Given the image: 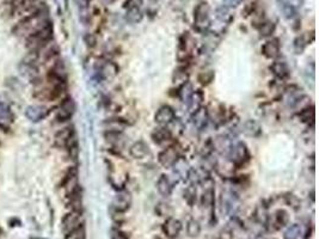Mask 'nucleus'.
<instances>
[{
	"instance_id": "obj_17",
	"label": "nucleus",
	"mask_w": 319,
	"mask_h": 239,
	"mask_svg": "<svg viewBox=\"0 0 319 239\" xmlns=\"http://www.w3.org/2000/svg\"><path fill=\"white\" fill-rule=\"evenodd\" d=\"M271 69L278 78H282V79H285L289 75V67L283 61H277V62L272 63Z\"/></svg>"
},
{
	"instance_id": "obj_26",
	"label": "nucleus",
	"mask_w": 319,
	"mask_h": 239,
	"mask_svg": "<svg viewBox=\"0 0 319 239\" xmlns=\"http://www.w3.org/2000/svg\"><path fill=\"white\" fill-rule=\"evenodd\" d=\"M216 17L221 20V22H230V20L232 19V14L230 12V8L222 5L221 7H219L216 10Z\"/></svg>"
},
{
	"instance_id": "obj_1",
	"label": "nucleus",
	"mask_w": 319,
	"mask_h": 239,
	"mask_svg": "<svg viewBox=\"0 0 319 239\" xmlns=\"http://www.w3.org/2000/svg\"><path fill=\"white\" fill-rule=\"evenodd\" d=\"M47 27H48V19L47 17H46V14L35 12L31 14V16H29L28 18H25L21 24L18 25V33H21L19 35L25 34V35H29V36H31V35L39 33V31H41L42 29Z\"/></svg>"
},
{
	"instance_id": "obj_21",
	"label": "nucleus",
	"mask_w": 319,
	"mask_h": 239,
	"mask_svg": "<svg viewBox=\"0 0 319 239\" xmlns=\"http://www.w3.org/2000/svg\"><path fill=\"white\" fill-rule=\"evenodd\" d=\"M73 135L74 134H73V130H72V128H65V129L61 130V132L56 135L57 144H59L60 146H66L67 142L71 140V138Z\"/></svg>"
},
{
	"instance_id": "obj_14",
	"label": "nucleus",
	"mask_w": 319,
	"mask_h": 239,
	"mask_svg": "<svg viewBox=\"0 0 319 239\" xmlns=\"http://www.w3.org/2000/svg\"><path fill=\"white\" fill-rule=\"evenodd\" d=\"M263 51V54L266 55V58H276L278 53H280V45H278V41L277 40H271V41H268V42H266V45L263 46L262 48Z\"/></svg>"
},
{
	"instance_id": "obj_40",
	"label": "nucleus",
	"mask_w": 319,
	"mask_h": 239,
	"mask_svg": "<svg viewBox=\"0 0 319 239\" xmlns=\"http://www.w3.org/2000/svg\"><path fill=\"white\" fill-rule=\"evenodd\" d=\"M0 233H1V231H0Z\"/></svg>"
},
{
	"instance_id": "obj_36",
	"label": "nucleus",
	"mask_w": 319,
	"mask_h": 239,
	"mask_svg": "<svg viewBox=\"0 0 319 239\" xmlns=\"http://www.w3.org/2000/svg\"><path fill=\"white\" fill-rule=\"evenodd\" d=\"M222 1H224V6L230 8V7L238 6L240 2V0H222Z\"/></svg>"
},
{
	"instance_id": "obj_32",
	"label": "nucleus",
	"mask_w": 319,
	"mask_h": 239,
	"mask_svg": "<svg viewBox=\"0 0 319 239\" xmlns=\"http://www.w3.org/2000/svg\"><path fill=\"white\" fill-rule=\"evenodd\" d=\"M305 46H306V41L304 40V36L298 37V39L294 41V49L295 52H297V54H300L301 52L304 51V48H305Z\"/></svg>"
},
{
	"instance_id": "obj_18",
	"label": "nucleus",
	"mask_w": 319,
	"mask_h": 239,
	"mask_svg": "<svg viewBox=\"0 0 319 239\" xmlns=\"http://www.w3.org/2000/svg\"><path fill=\"white\" fill-rule=\"evenodd\" d=\"M152 138L157 144H161V142L166 141V140L171 138V133L166 128H158V129H156L155 132L152 133Z\"/></svg>"
},
{
	"instance_id": "obj_25",
	"label": "nucleus",
	"mask_w": 319,
	"mask_h": 239,
	"mask_svg": "<svg viewBox=\"0 0 319 239\" xmlns=\"http://www.w3.org/2000/svg\"><path fill=\"white\" fill-rule=\"evenodd\" d=\"M214 205V190L213 188H206L204 195H202V206L206 208H211Z\"/></svg>"
},
{
	"instance_id": "obj_19",
	"label": "nucleus",
	"mask_w": 319,
	"mask_h": 239,
	"mask_svg": "<svg viewBox=\"0 0 319 239\" xmlns=\"http://www.w3.org/2000/svg\"><path fill=\"white\" fill-rule=\"evenodd\" d=\"M187 233L188 236L191 238L199 237L200 233H201V225L200 223L195 219H190L187 224Z\"/></svg>"
},
{
	"instance_id": "obj_39",
	"label": "nucleus",
	"mask_w": 319,
	"mask_h": 239,
	"mask_svg": "<svg viewBox=\"0 0 319 239\" xmlns=\"http://www.w3.org/2000/svg\"><path fill=\"white\" fill-rule=\"evenodd\" d=\"M153 1H157V0H153Z\"/></svg>"
},
{
	"instance_id": "obj_33",
	"label": "nucleus",
	"mask_w": 319,
	"mask_h": 239,
	"mask_svg": "<svg viewBox=\"0 0 319 239\" xmlns=\"http://www.w3.org/2000/svg\"><path fill=\"white\" fill-rule=\"evenodd\" d=\"M110 238L111 239H129L128 236H127L124 232L120 231V230H112Z\"/></svg>"
},
{
	"instance_id": "obj_3",
	"label": "nucleus",
	"mask_w": 319,
	"mask_h": 239,
	"mask_svg": "<svg viewBox=\"0 0 319 239\" xmlns=\"http://www.w3.org/2000/svg\"><path fill=\"white\" fill-rule=\"evenodd\" d=\"M82 227V221H80V213L78 211L71 212L69 214L66 215L62 219L61 229L62 232L65 233L67 237L74 233L77 230H79Z\"/></svg>"
},
{
	"instance_id": "obj_10",
	"label": "nucleus",
	"mask_w": 319,
	"mask_h": 239,
	"mask_svg": "<svg viewBox=\"0 0 319 239\" xmlns=\"http://www.w3.org/2000/svg\"><path fill=\"white\" fill-rule=\"evenodd\" d=\"M155 119L157 123L161 124V126H166V124L171 123L175 120V112L171 107L164 106L157 112Z\"/></svg>"
},
{
	"instance_id": "obj_35",
	"label": "nucleus",
	"mask_w": 319,
	"mask_h": 239,
	"mask_svg": "<svg viewBox=\"0 0 319 239\" xmlns=\"http://www.w3.org/2000/svg\"><path fill=\"white\" fill-rule=\"evenodd\" d=\"M69 237H72V239H86L85 231H84L83 227H80V229L77 230L74 233H72Z\"/></svg>"
},
{
	"instance_id": "obj_2",
	"label": "nucleus",
	"mask_w": 319,
	"mask_h": 239,
	"mask_svg": "<svg viewBox=\"0 0 319 239\" xmlns=\"http://www.w3.org/2000/svg\"><path fill=\"white\" fill-rule=\"evenodd\" d=\"M194 20L195 25L199 30L204 31L210 27L211 17H210V6L207 2H201L194 10Z\"/></svg>"
},
{
	"instance_id": "obj_20",
	"label": "nucleus",
	"mask_w": 319,
	"mask_h": 239,
	"mask_svg": "<svg viewBox=\"0 0 319 239\" xmlns=\"http://www.w3.org/2000/svg\"><path fill=\"white\" fill-rule=\"evenodd\" d=\"M289 221V217H288V213L286 211H283V209H280V211L276 212V214H275V230L277 229H281V227L286 226L287 224H288Z\"/></svg>"
},
{
	"instance_id": "obj_15",
	"label": "nucleus",
	"mask_w": 319,
	"mask_h": 239,
	"mask_svg": "<svg viewBox=\"0 0 319 239\" xmlns=\"http://www.w3.org/2000/svg\"><path fill=\"white\" fill-rule=\"evenodd\" d=\"M207 120H208V115H207V110L205 108H200L199 110H196L194 113L193 116V123L194 126L199 129H202V128L206 127L207 124Z\"/></svg>"
},
{
	"instance_id": "obj_34",
	"label": "nucleus",
	"mask_w": 319,
	"mask_h": 239,
	"mask_svg": "<svg viewBox=\"0 0 319 239\" xmlns=\"http://www.w3.org/2000/svg\"><path fill=\"white\" fill-rule=\"evenodd\" d=\"M217 239H233V232H232L228 227H226V229H224L219 233Z\"/></svg>"
},
{
	"instance_id": "obj_5",
	"label": "nucleus",
	"mask_w": 319,
	"mask_h": 239,
	"mask_svg": "<svg viewBox=\"0 0 319 239\" xmlns=\"http://www.w3.org/2000/svg\"><path fill=\"white\" fill-rule=\"evenodd\" d=\"M227 157L228 159L231 160L232 163H236V164H239V163H243V160L246 159L248 157V150H246V146L243 142H236V144L232 145L227 151Z\"/></svg>"
},
{
	"instance_id": "obj_23",
	"label": "nucleus",
	"mask_w": 319,
	"mask_h": 239,
	"mask_svg": "<svg viewBox=\"0 0 319 239\" xmlns=\"http://www.w3.org/2000/svg\"><path fill=\"white\" fill-rule=\"evenodd\" d=\"M201 103H202V95L200 92H195L193 93V96L190 97L189 102H188V106H189L190 112L195 113L196 110H199L201 108Z\"/></svg>"
},
{
	"instance_id": "obj_8",
	"label": "nucleus",
	"mask_w": 319,
	"mask_h": 239,
	"mask_svg": "<svg viewBox=\"0 0 319 239\" xmlns=\"http://www.w3.org/2000/svg\"><path fill=\"white\" fill-rule=\"evenodd\" d=\"M182 223L178 219H175V218H169L163 225V231L166 237L170 239H175L179 236V233L182 231Z\"/></svg>"
},
{
	"instance_id": "obj_22",
	"label": "nucleus",
	"mask_w": 319,
	"mask_h": 239,
	"mask_svg": "<svg viewBox=\"0 0 319 239\" xmlns=\"http://www.w3.org/2000/svg\"><path fill=\"white\" fill-rule=\"evenodd\" d=\"M127 19L132 23H138L143 19V12H141L140 7H129L127 8Z\"/></svg>"
},
{
	"instance_id": "obj_37",
	"label": "nucleus",
	"mask_w": 319,
	"mask_h": 239,
	"mask_svg": "<svg viewBox=\"0 0 319 239\" xmlns=\"http://www.w3.org/2000/svg\"><path fill=\"white\" fill-rule=\"evenodd\" d=\"M31 239H45V238H37V237H34V238H31Z\"/></svg>"
},
{
	"instance_id": "obj_38",
	"label": "nucleus",
	"mask_w": 319,
	"mask_h": 239,
	"mask_svg": "<svg viewBox=\"0 0 319 239\" xmlns=\"http://www.w3.org/2000/svg\"><path fill=\"white\" fill-rule=\"evenodd\" d=\"M153 239H160L159 237H156V238H153Z\"/></svg>"
},
{
	"instance_id": "obj_11",
	"label": "nucleus",
	"mask_w": 319,
	"mask_h": 239,
	"mask_svg": "<svg viewBox=\"0 0 319 239\" xmlns=\"http://www.w3.org/2000/svg\"><path fill=\"white\" fill-rule=\"evenodd\" d=\"M178 158V152H177L175 147L165 148L163 152L159 154V162H160V164L165 166V168H171V166H173V164H175Z\"/></svg>"
},
{
	"instance_id": "obj_4",
	"label": "nucleus",
	"mask_w": 319,
	"mask_h": 239,
	"mask_svg": "<svg viewBox=\"0 0 319 239\" xmlns=\"http://www.w3.org/2000/svg\"><path fill=\"white\" fill-rule=\"evenodd\" d=\"M221 213L225 215H231L234 213L238 205L237 195L231 190H225L221 194Z\"/></svg>"
},
{
	"instance_id": "obj_13",
	"label": "nucleus",
	"mask_w": 319,
	"mask_h": 239,
	"mask_svg": "<svg viewBox=\"0 0 319 239\" xmlns=\"http://www.w3.org/2000/svg\"><path fill=\"white\" fill-rule=\"evenodd\" d=\"M149 153V146H147L144 141L135 142V144L130 147V154H132V157H134L135 159H143Z\"/></svg>"
},
{
	"instance_id": "obj_12",
	"label": "nucleus",
	"mask_w": 319,
	"mask_h": 239,
	"mask_svg": "<svg viewBox=\"0 0 319 239\" xmlns=\"http://www.w3.org/2000/svg\"><path fill=\"white\" fill-rule=\"evenodd\" d=\"M157 189H158L159 194L161 196H170L171 193H172V183H171L169 177L165 176V175H161L160 179L157 182Z\"/></svg>"
},
{
	"instance_id": "obj_7",
	"label": "nucleus",
	"mask_w": 319,
	"mask_h": 239,
	"mask_svg": "<svg viewBox=\"0 0 319 239\" xmlns=\"http://www.w3.org/2000/svg\"><path fill=\"white\" fill-rule=\"evenodd\" d=\"M130 203H132V196L127 191L117 194L112 201V208L117 213H124L129 209Z\"/></svg>"
},
{
	"instance_id": "obj_24",
	"label": "nucleus",
	"mask_w": 319,
	"mask_h": 239,
	"mask_svg": "<svg viewBox=\"0 0 319 239\" xmlns=\"http://www.w3.org/2000/svg\"><path fill=\"white\" fill-rule=\"evenodd\" d=\"M243 132H244L246 135L257 136L258 134L261 133V128H260V126H258V123H256L255 121H248V122H245Z\"/></svg>"
},
{
	"instance_id": "obj_27",
	"label": "nucleus",
	"mask_w": 319,
	"mask_h": 239,
	"mask_svg": "<svg viewBox=\"0 0 319 239\" xmlns=\"http://www.w3.org/2000/svg\"><path fill=\"white\" fill-rule=\"evenodd\" d=\"M193 87H191L190 84H184V86L182 87V91H181V98L182 101L184 102V103H188L190 100V97L193 96Z\"/></svg>"
},
{
	"instance_id": "obj_29",
	"label": "nucleus",
	"mask_w": 319,
	"mask_h": 239,
	"mask_svg": "<svg viewBox=\"0 0 319 239\" xmlns=\"http://www.w3.org/2000/svg\"><path fill=\"white\" fill-rule=\"evenodd\" d=\"M11 118V110L7 107L6 103H4L0 100V119L1 120H8Z\"/></svg>"
},
{
	"instance_id": "obj_6",
	"label": "nucleus",
	"mask_w": 319,
	"mask_h": 239,
	"mask_svg": "<svg viewBox=\"0 0 319 239\" xmlns=\"http://www.w3.org/2000/svg\"><path fill=\"white\" fill-rule=\"evenodd\" d=\"M75 112V103L72 98H67L60 104L59 109L56 112V119L59 121H67L73 116Z\"/></svg>"
},
{
	"instance_id": "obj_9",
	"label": "nucleus",
	"mask_w": 319,
	"mask_h": 239,
	"mask_svg": "<svg viewBox=\"0 0 319 239\" xmlns=\"http://www.w3.org/2000/svg\"><path fill=\"white\" fill-rule=\"evenodd\" d=\"M48 109L43 106H29L25 109V118L31 122L42 121L48 115Z\"/></svg>"
},
{
	"instance_id": "obj_30",
	"label": "nucleus",
	"mask_w": 319,
	"mask_h": 239,
	"mask_svg": "<svg viewBox=\"0 0 319 239\" xmlns=\"http://www.w3.org/2000/svg\"><path fill=\"white\" fill-rule=\"evenodd\" d=\"M106 124H108L109 129L114 133H117L118 130H122V128L124 127V124L121 123L117 120H110V121L106 122Z\"/></svg>"
},
{
	"instance_id": "obj_28",
	"label": "nucleus",
	"mask_w": 319,
	"mask_h": 239,
	"mask_svg": "<svg viewBox=\"0 0 319 239\" xmlns=\"http://www.w3.org/2000/svg\"><path fill=\"white\" fill-rule=\"evenodd\" d=\"M277 4L298 10V8L301 7V5H303V0H277Z\"/></svg>"
},
{
	"instance_id": "obj_31",
	"label": "nucleus",
	"mask_w": 319,
	"mask_h": 239,
	"mask_svg": "<svg viewBox=\"0 0 319 239\" xmlns=\"http://www.w3.org/2000/svg\"><path fill=\"white\" fill-rule=\"evenodd\" d=\"M274 23H265V24H262V27H261V35L262 36H268V35H271L272 31H274Z\"/></svg>"
},
{
	"instance_id": "obj_16",
	"label": "nucleus",
	"mask_w": 319,
	"mask_h": 239,
	"mask_svg": "<svg viewBox=\"0 0 319 239\" xmlns=\"http://www.w3.org/2000/svg\"><path fill=\"white\" fill-rule=\"evenodd\" d=\"M303 236V227L299 224H293L283 232V239H300Z\"/></svg>"
}]
</instances>
